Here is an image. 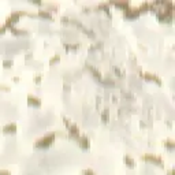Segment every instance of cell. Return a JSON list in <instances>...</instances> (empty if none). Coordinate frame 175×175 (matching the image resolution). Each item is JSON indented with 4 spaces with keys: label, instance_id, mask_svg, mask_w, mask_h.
Masks as SVG:
<instances>
[{
    "label": "cell",
    "instance_id": "cell-1",
    "mask_svg": "<svg viewBox=\"0 0 175 175\" xmlns=\"http://www.w3.org/2000/svg\"><path fill=\"white\" fill-rule=\"evenodd\" d=\"M156 16L160 22L163 23H171L173 22V3L167 6V8H160L156 10Z\"/></svg>",
    "mask_w": 175,
    "mask_h": 175
},
{
    "label": "cell",
    "instance_id": "cell-2",
    "mask_svg": "<svg viewBox=\"0 0 175 175\" xmlns=\"http://www.w3.org/2000/svg\"><path fill=\"white\" fill-rule=\"evenodd\" d=\"M55 138H56V134H55V133H51V134H48L45 137H41V138L37 140L34 146H36V148H48V146L52 145V142H55Z\"/></svg>",
    "mask_w": 175,
    "mask_h": 175
},
{
    "label": "cell",
    "instance_id": "cell-3",
    "mask_svg": "<svg viewBox=\"0 0 175 175\" xmlns=\"http://www.w3.org/2000/svg\"><path fill=\"white\" fill-rule=\"evenodd\" d=\"M26 14H27L26 11H18V12H12L11 15H10L8 18L6 19V23H4V25H6V27H7V29H10V27L15 26L16 23L19 22V18H21V16H22V15H26Z\"/></svg>",
    "mask_w": 175,
    "mask_h": 175
},
{
    "label": "cell",
    "instance_id": "cell-4",
    "mask_svg": "<svg viewBox=\"0 0 175 175\" xmlns=\"http://www.w3.org/2000/svg\"><path fill=\"white\" fill-rule=\"evenodd\" d=\"M140 15H141V12H140L138 7H129L127 10L123 11V16L126 19H137Z\"/></svg>",
    "mask_w": 175,
    "mask_h": 175
},
{
    "label": "cell",
    "instance_id": "cell-5",
    "mask_svg": "<svg viewBox=\"0 0 175 175\" xmlns=\"http://www.w3.org/2000/svg\"><path fill=\"white\" fill-rule=\"evenodd\" d=\"M142 160H145V162H150V163H153V164H157V166H163V159L160 156L145 155V156H142Z\"/></svg>",
    "mask_w": 175,
    "mask_h": 175
},
{
    "label": "cell",
    "instance_id": "cell-6",
    "mask_svg": "<svg viewBox=\"0 0 175 175\" xmlns=\"http://www.w3.org/2000/svg\"><path fill=\"white\" fill-rule=\"evenodd\" d=\"M27 105L29 107H36V108H39L41 107V100L37 96H34V94H29L27 96Z\"/></svg>",
    "mask_w": 175,
    "mask_h": 175
},
{
    "label": "cell",
    "instance_id": "cell-7",
    "mask_svg": "<svg viewBox=\"0 0 175 175\" xmlns=\"http://www.w3.org/2000/svg\"><path fill=\"white\" fill-rule=\"evenodd\" d=\"M3 134H15L18 127H16L15 123H7V125L3 126Z\"/></svg>",
    "mask_w": 175,
    "mask_h": 175
},
{
    "label": "cell",
    "instance_id": "cell-8",
    "mask_svg": "<svg viewBox=\"0 0 175 175\" xmlns=\"http://www.w3.org/2000/svg\"><path fill=\"white\" fill-rule=\"evenodd\" d=\"M141 77L144 78V80L146 81H152V82H156L157 85H162V80H160L159 77H157L156 74H150V73H141Z\"/></svg>",
    "mask_w": 175,
    "mask_h": 175
},
{
    "label": "cell",
    "instance_id": "cell-9",
    "mask_svg": "<svg viewBox=\"0 0 175 175\" xmlns=\"http://www.w3.org/2000/svg\"><path fill=\"white\" fill-rule=\"evenodd\" d=\"M68 136L75 140L80 138V129H78V126H75V125L68 126Z\"/></svg>",
    "mask_w": 175,
    "mask_h": 175
},
{
    "label": "cell",
    "instance_id": "cell-10",
    "mask_svg": "<svg viewBox=\"0 0 175 175\" xmlns=\"http://www.w3.org/2000/svg\"><path fill=\"white\" fill-rule=\"evenodd\" d=\"M77 142L82 149H89V146H90V141L88 137H80V138H77Z\"/></svg>",
    "mask_w": 175,
    "mask_h": 175
},
{
    "label": "cell",
    "instance_id": "cell-11",
    "mask_svg": "<svg viewBox=\"0 0 175 175\" xmlns=\"http://www.w3.org/2000/svg\"><path fill=\"white\" fill-rule=\"evenodd\" d=\"M37 15L44 18V19H52V12L48 11V10H39V11H37Z\"/></svg>",
    "mask_w": 175,
    "mask_h": 175
},
{
    "label": "cell",
    "instance_id": "cell-12",
    "mask_svg": "<svg viewBox=\"0 0 175 175\" xmlns=\"http://www.w3.org/2000/svg\"><path fill=\"white\" fill-rule=\"evenodd\" d=\"M10 30H11V33H14L15 36H26V34H27V30H25V29H16L15 26L10 27Z\"/></svg>",
    "mask_w": 175,
    "mask_h": 175
},
{
    "label": "cell",
    "instance_id": "cell-13",
    "mask_svg": "<svg viewBox=\"0 0 175 175\" xmlns=\"http://www.w3.org/2000/svg\"><path fill=\"white\" fill-rule=\"evenodd\" d=\"M123 160H125L126 166H127L129 168H133V167L136 166V162H134V160H133V159H131V157H130V156H127V155H126L125 157H123Z\"/></svg>",
    "mask_w": 175,
    "mask_h": 175
},
{
    "label": "cell",
    "instance_id": "cell-14",
    "mask_svg": "<svg viewBox=\"0 0 175 175\" xmlns=\"http://www.w3.org/2000/svg\"><path fill=\"white\" fill-rule=\"evenodd\" d=\"M164 146H166L167 149L173 150L175 148V142L173 141V140H166V141H164Z\"/></svg>",
    "mask_w": 175,
    "mask_h": 175
},
{
    "label": "cell",
    "instance_id": "cell-15",
    "mask_svg": "<svg viewBox=\"0 0 175 175\" xmlns=\"http://www.w3.org/2000/svg\"><path fill=\"white\" fill-rule=\"evenodd\" d=\"M115 7H118V8H121L122 11H125V10H127L130 7V4L127 2H125V3H115Z\"/></svg>",
    "mask_w": 175,
    "mask_h": 175
},
{
    "label": "cell",
    "instance_id": "cell-16",
    "mask_svg": "<svg viewBox=\"0 0 175 175\" xmlns=\"http://www.w3.org/2000/svg\"><path fill=\"white\" fill-rule=\"evenodd\" d=\"M12 64H14L12 60H3V67L4 68H11Z\"/></svg>",
    "mask_w": 175,
    "mask_h": 175
},
{
    "label": "cell",
    "instance_id": "cell-17",
    "mask_svg": "<svg viewBox=\"0 0 175 175\" xmlns=\"http://www.w3.org/2000/svg\"><path fill=\"white\" fill-rule=\"evenodd\" d=\"M88 68H89V70H90V71H92V73H93V74L96 75V78H99V80H101V74H100V73H99V71H97V70H96V68H93V67H90V66H88Z\"/></svg>",
    "mask_w": 175,
    "mask_h": 175
},
{
    "label": "cell",
    "instance_id": "cell-18",
    "mask_svg": "<svg viewBox=\"0 0 175 175\" xmlns=\"http://www.w3.org/2000/svg\"><path fill=\"white\" fill-rule=\"evenodd\" d=\"M60 60V56L59 55H56V56H52L51 58V60H49V64H53V63H56V62H59Z\"/></svg>",
    "mask_w": 175,
    "mask_h": 175
},
{
    "label": "cell",
    "instance_id": "cell-19",
    "mask_svg": "<svg viewBox=\"0 0 175 175\" xmlns=\"http://www.w3.org/2000/svg\"><path fill=\"white\" fill-rule=\"evenodd\" d=\"M82 175H96L92 170H89V168H85V170H82Z\"/></svg>",
    "mask_w": 175,
    "mask_h": 175
},
{
    "label": "cell",
    "instance_id": "cell-20",
    "mask_svg": "<svg viewBox=\"0 0 175 175\" xmlns=\"http://www.w3.org/2000/svg\"><path fill=\"white\" fill-rule=\"evenodd\" d=\"M6 32H7L6 25H0V36H2V34H4Z\"/></svg>",
    "mask_w": 175,
    "mask_h": 175
},
{
    "label": "cell",
    "instance_id": "cell-21",
    "mask_svg": "<svg viewBox=\"0 0 175 175\" xmlns=\"http://www.w3.org/2000/svg\"><path fill=\"white\" fill-rule=\"evenodd\" d=\"M0 175H11L8 170H0Z\"/></svg>",
    "mask_w": 175,
    "mask_h": 175
},
{
    "label": "cell",
    "instance_id": "cell-22",
    "mask_svg": "<svg viewBox=\"0 0 175 175\" xmlns=\"http://www.w3.org/2000/svg\"><path fill=\"white\" fill-rule=\"evenodd\" d=\"M0 89H2V90H6V92L10 90V88L7 86V85H3V84H0Z\"/></svg>",
    "mask_w": 175,
    "mask_h": 175
},
{
    "label": "cell",
    "instance_id": "cell-23",
    "mask_svg": "<svg viewBox=\"0 0 175 175\" xmlns=\"http://www.w3.org/2000/svg\"><path fill=\"white\" fill-rule=\"evenodd\" d=\"M62 22H63V23H68V18H67V16H63V18H62Z\"/></svg>",
    "mask_w": 175,
    "mask_h": 175
},
{
    "label": "cell",
    "instance_id": "cell-24",
    "mask_svg": "<svg viewBox=\"0 0 175 175\" xmlns=\"http://www.w3.org/2000/svg\"><path fill=\"white\" fill-rule=\"evenodd\" d=\"M101 118H103V121H104V122H107V115H105V112L101 115Z\"/></svg>",
    "mask_w": 175,
    "mask_h": 175
}]
</instances>
